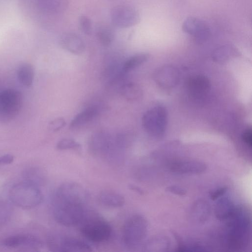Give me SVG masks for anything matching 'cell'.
Instances as JSON below:
<instances>
[{"instance_id": "6da1fadb", "label": "cell", "mask_w": 252, "mask_h": 252, "mask_svg": "<svg viewBox=\"0 0 252 252\" xmlns=\"http://www.w3.org/2000/svg\"><path fill=\"white\" fill-rule=\"evenodd\" d=\"M88 201V192L80 185L62 184L56 190L52 201L55 220L66 227L80 224L89 213Z\"/></svg>"}, {"instance_id": "7a4b0ae2", "label": "cell", "mask_w": 252, "mask_h": 252, "mask_svg": "<svg viewBox=\"0 0 252 252\" xmlns=\"http://www.w3.org/2000/svg\"><path fill=\"white\" fill-rule=\"evenodd\" d=\"M9 196L13 204L23 209H32L41 203L43 195L37 184L25 180L13 185Z\"/></svg>"}, {"instance_id": "3957f363", "label": "cell", "mask_w": 252, "mask_h": 252, "mask_svg": "<svg viewBox=\"0 0 252 252\" xmlns=\"http://www.w3.org/2000/svg\"><path fill=\"white\" fill-rule=\"evenodd\" d=\"M228 241L232 248L244 246L248 239L249 220L248 214L242 208H235L228 219Z\"/></svg>"}, {"instance_id": "277c9868", "label": "cell", "mask_w": 252, "mask_h": 252, "mask_svg": "<svg viewBox=\"0 0 252 252\" xmlns=\"http://www.w3.org/2000/svg\"><path fill=\"white\" fill-rule=\"evenodd\" d=\"M79 225L82 235L90 241L104 242L111 237L112 229L110 224L99 216L88 213Z\"/></svg>"}, {"instance_id": "5b68a950", "label": "cell", "mask_w": 252, "mask_h": 252, "mask_svg": "<svg viewBox=\"0 0 252 252\" xmlns=\"http://www.w3.org/2000/svg\"><path fill=\"white\" fill-rule=\"evenodd\" d=\"M147 231L148 222L145 218L139 214L132 215L124 225L123 242L127 247H134L145 239Z\"/></svg>"}, {"instance_id": "8992f818", "label": "cell", "mask_w": 252, "mask_h": 252, "mask_svg": "<svg viewBox=\"0 0 252 252\" xmlns=\"http://www.w3.org/2000/svg\"><path fill=\"white\" fill-rule=\"evenodd\" d=\"M47 245L52 252H88L93 251L89 244L81 240L57 234L48 236Z\"/></svg>"}, {"instance_id": "52a82bcc", "label": "cell", "mask_w": 252, "mask_h": 252, "mask_svg": "<svg viewBox=\"0 0 252 252\" xmlns=\"http://www.w3.org/2000/svg\"><path fill=\"white\" fill-rule=\"evenodd\" d=\"M167 115L166 109L162 106L154 107L147 111L142 119V125L150 135L160 137L166 128Z\"/></svg>"}, {"instance_id": "ba28073f", "label": "cell", "mask_w": 252, "mask_h": 252, "mask_svg": "<svg viewBox=\"0 0 252 252\" xmlns=\"http://www.w3.org/2000/svg\"><path fill=\"white\" fill-rule=\"evenodd\" d=\"M20 92L7 89L0 92V121L7 122L13 119L20 111L22 105Z\"/></svg>"}, {"instance_id": "9c48e42d", "label": "cell", "mask_w": 252, "mask_h": 252, "mask_svg": "<svg viewBox=\"0 0 252 252\" xmlns=\"http://www.w3.org/2000/svg\"><path fill=\"white\" fill-rule=\"evenodd\" d=\"M112 23L120 28H127L137 25L140 21L138 11L133 7L121 4L113 7L110 11Z\"/></svg>"}, {"instance_id": "30bf717a", "label": "cell", "mask_w": 252, "mask_h": 252, "mask_svg": "<svg viewBox=\"0 0 252 252\" xmlns=\"http://www.w3.org/2000/svg\"><path fill=\"white\" fill-rule=\"evenodd\" d=\"M2 244L6 247L17 248L25 247L34 250L41 248L42 241L37 237L29 234H17L4 238Z\"/></svg>"}, {"instance_id": "8fae6325", "label": "cell", "mask_w": 252, "mask_h": 252, "mask_svg": "<svg viewBox=\"0 0 252 252\" xmlns=\"http://www.w3.org/2000/svg\"><path fill=\"white\" fill-rule=\"evenodd\" d=\"M183 30L186 33L193 36L198 41L208 39L210 30L208 25L202 20L195 17H189L184 22Z\"/></svg>"}, {"instance_id": "7c38bea8", "label": "cell", "mask_w": 252, "mask_h": 252, "mask_svg": "<svg viewBox=\"0 0 252 252\" xmlns=\"http://www.w3.org/2000/svg\"><path fill=\"white\" fill-rule=\"evenodd\" d=\"M206 168V165L202 161L192 159L178 160L172 163L170 166L172 172L182 174L201 173Z\"/></svg>"}, {"instance_id": "4fadbf2b", "label": "cell", "mask_w": 252, "mask_h": 252, "mask_svg": "<svg viewBox=\"0 0 252 252\" xmlns=\"http://www.w3.org/2000/svg\"><path fill=\"white\" fill-rule=\"evenodd\" d=\"M187 89L191 96L195 98H201L209 92L210 89V83L206 77L196 75L188 80Z\"/></svg>"}, {"instance_id": "5bb4252c", "label": "cell", "mask_w": 252, "mask_h": 252, "mask_svg": "<svg viewBox=\"0 0 252 252\" xmlns=\"http://www.w3.org/2000/svg\"><path fill=\"white\" fill-rule=\"evenodd\" d=\"M59 43L64 50L75 55L84 52L85 45L82 38L72 32L63 33L60 37Z\"/></svg>"}, {"instance_id": "9a60e30c", "label": "cell", "mask_w": 252, "mask_h": 252, "mask_svg": "<svg viewBox=\"0 0 252 252\" xmlns=\"http://www.w3.org/2000/svg\"><path fill=\"white\" fill-rule=\"evenodd\" d=\"M154 78L159 85L164 88H170L177 84L179 75L175 68L166 66L157 71Z\"/></svg>"}, {"instance_id": "2e32d148", "label": "cell", "mask_w": 252, "mask_h": 252, "mask_svg": "<svg viewBox=\"0 0 252 252\" xmlns=\"http://www.w3.org/2000/svg\"><path fill=\"white\" fill-rule=\"evenodd\" d=\"M211 214L209 204L205 200L199 199L192 204L190 210L191 220L198 223H203L207 221Z\"/></svg>"}, {"instance_id": "e0dca14e", "label": "cell", "mask_w": 252, "mask_h": 252, "mask_svg": "<svg viewBox=\"0 0 252 252\" xmlns=\"http://www.w3.org/2000/svg\"><path fill=\"white\" fill-rule=\"evenodd\" d=\"M98 200L102 205L110 208H119L125 202V198L116 191L105 190L102 191L98 196Z\"/></svg>"}, {"instance_id": "ac0fdd59", "label": "cell", "mask_w": 252, "mask_h": 252, "mask_svg": "<svg viewBox=\"0 0 252 252\" xmlns=\"http://www.w3.org/2000/svg\"><path fill=\"white\" fill-rule=\"evenodd\" d=\"M99 112V108L97 106H91L86 108L74 117L70 124V127L76 128L88 123L97 116Z\"/></svg>"}, {"instance_id": "d6986e66", "label": "cell", "mask_w": 252, "mask_h": 252, "mask_svg": "<svg viewBox=\"0 0 252 252\" xmlns=\"http://www.w3.org/2000/svg\"><path fill=\"white\" fill-rule=\"evenodd\" d=\"M235 207L233 202L227 197L218 200L215 206V215L220 220L228 219L234 211Z\"/></svg>"}, {"instance_id": "ffe728a7", "label": "cell", "mask_w": 252, "mask_h": 252, "mask_svg": "<svg viewBox=\"0 0 252 252\" xmlns=\"http://www.w3.org/2000/svg\"><path fill=\"white\" fill-rule=\"evenodd\" d=\"M68 0H37L39 8L49 14H58L67 8Z\"/></svg>"}, {"instance_id": "44dd1931", "label": "cell", "mask_w": 252, "mask_h": 252, "mask_svg": "<svg viewBox=\"0 0 252 252\" xmlns=\"http://www.w3.org/2000/svg\"><path fill=\"white\" fill-rule=\"evenodd\" d=\"M122 96L128 101L139 99L142 95V91L139 86L132 82H126L120 88Z\"/></svg>"}, {"instance_id": "7402d4cb", "label": "cell", "mask_w": 252, "mask_h": 252, "mask_svg": "<svg viewBox=\"0 0 252 252\" xmlns=\"http://www.w3.org/2000/svg\"><path fill=\"white\" fill-rule=\"evenodd\" d=\"M17 77L24 86L31 87L33 82L34 71L32 65L27 63L21 64L17 71Z\"/></svg>"}, {"instance_id": "603a6c76", "label": "cell", "mask_w": 252, "mask_h": 252, "mask_svg": "<svg viewBox=\"0 0 252 252\" xmlns=\"http://www.w3.org/2000/svg\"><path fill=\"white\" fill-rule=\"evenodd\" d=\"M95 35L99 43L105 47L110 45L115 37L113 29L106 25L99 26L96 29Z\"/></svg>"}, {"instance_id": "cb8c5ba5", "label": "cell", "mask_w": 252, "mask_h": 252, "mask_svg": "<svg viewBox=\"0 0 252 252\" xmlns=\"http://www.w3.org/2000/svg\"><path fill=\"white\" fill-rule=\"evenodd\" d=\"M149 58V55L146 53H139L132 56L124 63L122 73H126L145 63Z\"/></svg>"}, {"instance_id": "d4e9b609", "label": "cell", "mask_w": 252, "mask_h": 252, "mask_svg": "<svg viewBox=\"0 0 252 252\" xmlns=\"http://www.w3.org/2000/svg\"><path fill=\"white\" fill-rule=\"evenodd\" d=\"M12 209L9 203L0 200V226L5 224L10 220L12 213Z\"/></svg>"}, {"instance_id": "484cf974", "label": "cell", "mask_w": 252, "mask_h": 252, "mask_svg": "<svg viewBox=\"0 0 252 252\" xmlns=\"http://www.w3.org/2000/svg\"><path fill=\"white\" fill-rule=\"evenodd\" d=\"M168 244V240L163 237H158L149 241L145 245L146 251L153 252L157 248H166Z\"/></svg>"}, {"instance_id": "4316f807", "label": "cell", "mask_w": 252, "mask_h": 252, "mask_svg": "<svg viewBox=\"0 0 252 252\" xmlns=\"http://www.w3.org/2000/svg\"><path fill=\"white\" fill-rule=\"evenodd\" d=\"M80 148V144L75 140L70 138H63L57 143V149L61 151L77 150Z\"/></svg>"}, {"instance_id": "83f0119b", "label": "cell", "mask_w": 252, "mask_h": 252, "mask_svg": "<svg viewBox=\"0 0 252 252\" xmlns=\"http://www.w3.org/2000/svg\"><path fill=\"white\" fill-rule=\"evenodd\" d=\"M79 25L81 31L85 34L91 35L93 30L91 20L85 15H81L79 18Z\"/></svg>"}, {"instance_id": "f1b7e54d", "label": "cell", "mask_w": 252, "mask_h": 252, "mask_svg": "<svg viewBox=\"0 0 252 252\" xmlns=\"http://www.w3.org/2000/svg\"><path fill=\"white\" fill-rule=\"evenodd\" d=\"M235 51V49L231 46H223L216 50L215 53V57L216 59L227 58L228 56L231 55L232 53H234Z\"/></svg>"}, {"instance_id": "f546056e", "label": "cell", "mask_w": 252, "mask_h": 252, "mask_svg": "<svg viewBox=\"0 0 252 252\" xmlns=\"http://www.w3.org/2000/svg\"><path fill=\"white\" fill-rule=\"evenodd\" d=\"M65 124L66 122L63 118H56L49 123V128L53 131H57L63 127Z\"/></svg>"}, {"instance_id": "4dcf8cb0", "label": "cell", "mask_w": 252, "mask_h": 252, "mask_svg": "<svg viewBox=\"0 0 252 252\" xmlns=\"http://www.w3.org/2000/svg\"><path fill=\"white\" fill-rule=\"evenodd\" d=\"M166 190L172 193L181 196L184 195L187 193V191L184 189L177 186L168 187Z\"/></svg>"}, {"instance_id": "1f68e13d", "label": "cell", "mask_w": 252, "mask_h": 252, "mask_svg": "<svg viewBox=\"0 0 252 252\" xmlns=\"http://www.w3.org/2000/svg\"><path fill=\"white\" fill-rule=\"evenodd\" d=\"M227 190L226 187H221L213 191L210 195L212 200H215L222 196Z\"/></svg>"}, {"instance_id": "d6a6232c", "label": "cell", "mask_w": 252, "mask_h": 252, "mask_svg": "<svg viewBox=\"0 0 252 252\" xmlns=\"http://www.w3.org/2000/svg\"><path fill=\"white\" fill-rule=\"evenodd\" d=\"M242 138L245 143L250 147L252 145V133L251 129H248L244 132Z\"/></svg>"}, {"instance_id": "836d02e7", "label": "cell", "mask_w": 252, "mask_h": 252, "mask_svg": "<svg viewBox=\"0 0 252 252\" xmlns=\"http://www.w3.org/2000/svg\"><path fill=\"white\" fill-rule=\"evenodd\" d=\"M14 157L11 154H6L0 157V165L8 164L14 160Z\"/></svg>"}, {"instance_id": "e575fe53", "label": "cell", "mask_w": 252, "mask_h": 252, "mask_svg": "<svg viewBox=\"0 0 252 252\" xmlns=\"http://www.w3.org/2000/svg\"><path fill=\"white\" fill-rule=\"evenodd\" d=\"M128 188L131 190L137 192V193L142 194L144 193V191L139 187L135 186L133 184H130L128 186Z\"/></svg>"}, {"instance_id": "d590c367", "label": "cell", "mask_w": 252, "mask_h": 252, "mask_svg": "<svg viewBox=\"0 0 252 252\" xmlns=\"http://www.w3.org/2000/svg\"></svg>"}]
</instances>
